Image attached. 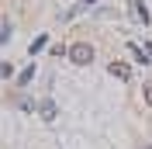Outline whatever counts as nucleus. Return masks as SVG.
<instances>
[{"label": "nucleus", "instance_id": "1", "mask_svg": "<svg viewBox=\"0 0 152 149\" xmlns=\"http://www.w3.org/2000/svg\"><path fill=\"white\" fill-rule=\"evenodd\" d=\"M69 59H73V66L94 63V45H90V42H73V45H69Z\"/></svg>", "mask_w": 152, "mask_h": 149}, {"label": "nucleus", "instance_id": "2", "mask_svg": "<svg viewBox=\"0 0 152 149\" xmlns=\"http://www.w3.org/2000/svg\"><path fill=\"white\" fill-rule=\"evenodd\" d=\"M38 114H42L45 121H52V118H56V104H52V101H42V104H38Z\"/></svg>", "mask_w": 152, "mask_h": 149}, {"label": "nucleus", "instance_id": "3", "mask_svg": "<svg viewBox=\"0 0 152 149\" xmlns=\"http://www.w3.org/2000/svg\"><path fill=\"white\" fill-rule=\"evenodd\" d=\"M111 73L118 76V80H128V76H132V69H128V63H111Z\"/></svg>", "mask_w": 152, "mask_h": 149}, {"label": "nucleus", "instance_id": "4", "mask_svg": "<svg viewBox=\"0 0 152 149\" xmlns=\"http://www.w3.org/2000/svg\"><path fill=\"white\" fill-rule=\"evenodd\" d=\"M31 76H35V69H31V66H28V69H21V73H18V83H28Z\"/></svg>", "mask_w": 152, "mask_h": 149}, {"label": "nucleus", "instance_id": "5", "mask_svg": "<svg viewBox=\"0 0 152 149\" xmlns=\"http://www.w3.org/2000/svg\"><path fill=\"white\" fill-rule=\"evenodd\" d=\"M0 76H14V63H0Z\"/></svg>", "mask_w": 152, "mask_h": 149}, {"label": "nucleus", "instance_id": "6", "mask_svg": "<svg viewBox=\"0 0 152 149\" xmlns=\"http://www.w3.org/2000/svg\"><path fill=\"white\" fill-rule=\"evenodd\" d=\"M145 101L152 104V83H145Z\"/></svg>", "mask_w": 152, "mask_h": 149}]
</instances>
